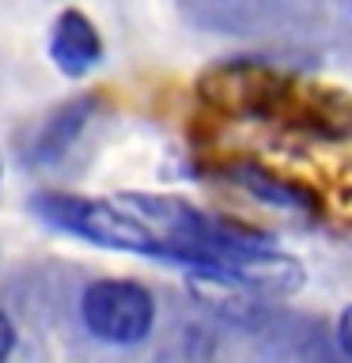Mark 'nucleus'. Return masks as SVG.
Segmentation results:
<instances>
[{
  "label": "nucleus",
  "instance_id": "1",
  "mask_svg": "<svg viewBox=\"0 0 352 363\" xmlns=\"http://www.w3.org/2000/svg\"><path fill=\"white\" fill-rule=\"evenodd\" d=\"M42 223L65 235H76L91 246L121 250V254H148L159 257V235L136 216L125 201H99V197H72V193H38L31 201Z\"/></svg>",
  "mask_w": 352,
  "mask_h": 363
},
{
  "label": "nucleus",
  "instance_id": "2",
  "mask_svg": "<svg viewBox=\"0 0 352 363\" xmlns=\"http://www.w3.org/2000/svg\"><path fill=\"white\" fill-rule=\"evenodd\" d=\"M197 95L227 118H288L295 79L265 61H224L197 79Z\"/></svg>",
  "mask_w": 352,
  "mask_h": 363
},
{
  "label": "nucleus",
  "instance_id": "3",
  "mask_svg": "<svg viewBox=\"0 0 352 363\" xmlns=\"http://www.w3.org/2000/svg\"><path fill=\"white\" fill-rule=\"evenodd\" d=\"M79 318L102 345H141L155 325V299L136 280H95L79 299Z\"/></svg>",
  "mask_w": 352,
  "mask_h": 363
},
{
  "label": "nucleus",
  "instance_id": "4",
  "mask_svg": "<svg viewBox=\"0 0 352 363\" xmlns=\"http://www.w3.org/2000/svg\"><path fill=\"white\" fill-rule=\"evenodd\" d=\"M99 110V95H79V99H68L61 102L50 118L38 125V133L31 136L27 144V159L38 167H53L76 147V140L84 136V129L91 125Z\"/></svg>",
  "mask_w": 352,
  "mask_h": 363
},
{
  "label": "nucleus",
  "instance_id": "5",
  "mask_svg": "<svg viewBox=\"0 0 352 363\" xmlns=\"http://www.w3.org/2000/svg\"><path fill=\"white\" fill-rule=\"evenodd\" d=\"M50 57H53L57 72H65L72 79L87 76L102 61V38H99L95 23L79 8H68L57 16L53 30H50Z\"/></svg>",
  "mask_w": 352,
  "mask_h": 363
},
{
  "label": "nucleus",
  "instance_id": "6",
  "mask_svg": "<svg viewBox=\"0 0 352 363\" xmlns=\"http://www.w3.org/2000/svg\"><path fill=\"white\" fill-rule=\"evenodd\" d=\"M227 178L235 182L238 189H246L254 201L261 204H273L280 212H303V216H318V197L299 182L284 178V174H273L269 167H258V163H235L227 167Z\"/></svg>",
  "mask_w": 352,
  "mask_h": 363
},
{
  "label": "nucleus",
  "instance_id": "7",
  "mask_svg": "<svg viewBox=\"0 0 352 363\" xmlns=\"http://www.w3.org/2000/svg\"><path fill=\"white\" fill-rule=\"evenodd\" d=\"M11 348H16V325H11V318L0 311V363L11 359Z\"/></svg>",
  "mask_w": 352,
  "mask_h": 363
},
{
  "label": "nucleus",
  "instance_id": "8",
  "mask_svg": "<svg viewBox=\"0 0 352 363\" xmlns=\"http://www.w3.org/2000/svg\"><path fill=\"white\" fill-rule=\"evenodd\" d=\"M337 348H341V356H348V311H341L337 318Z\"/></svg>",
  "mask_w": 352,
  "mask_h": 363
}]
</instances>
